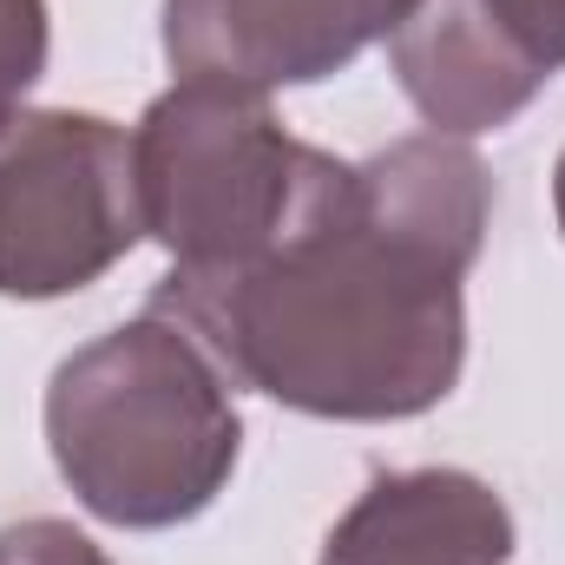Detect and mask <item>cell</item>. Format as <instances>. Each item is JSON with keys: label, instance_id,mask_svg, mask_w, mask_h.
<instances>
[{"label": "cell", "instance_id": "cell-1", "mask_svg": "<svg viewBox=\"0 0 565 565\" xmlns=\"http://www.w3.org/2000/svg\"><path fill=\"white\" fill-rule=\"evenodd\" d=\"M480 151L415 132L349 164L342 191L224 277H164L151 309L184 322L237 388L316 422H408L467 362V270L487 244Z\"/></svg>", "mask_w": 565, "mask_h": 565}, {"label": "cell", "instance_id": "cell-2", "mask_svg": "<svg viewBox=\"0 0 565 565\" xmlns=\"http://www.w3.org/2000/svg\"><path fill=\"white\" fill-rule=\"evenodd\" d=\"M231 388L237 382L184 322L145 309L53 369V467L106 526L158 533L198 520L237 473L244 422Z\"/></svg>", "mask_w": 565, "mask_h": 565}, {"label": "cell", "instance_id": "cell-3", "mask_svg": "<svg viewBox=\"0 0 565 565\" xmlns=\"http://www.w3.org/2000/svg\"><path fill=\"white\" fill-rule=\"evenodd\" d=\"M145 237L171 277H224L302 231L349 178L342 158L289 139L264 93L178 79L132 132Z\"/></svg>", "mask_w": 565, "mask_h": 565}, {"label": "cell", "instance_id": "cell-4", "mask_svg": "<svg viewBox=\"0 0 565 565\" xmlns=\"http://www.w3.org/2000/svg\"><path fill=\"white\" fill-rule=\"evenodd\" d=\"M145 237L132 139L99 113L0 126V296L53 302L99 282Z\"/></svg>", "mask_w": 565, "mask_h": 565}, {"label": "cell", "instance_id": "cell-5", "mask_svg": "<svg viewBox=\"0 0 565 565\" xmlns=\"http://www.w3.org/2000/svg\"><path fill=\"white\" fill-rule=\"evenodd\" d=\"M415 0H164V60L178 79L244 93L316 86L388 40Z\"/></svg>", "mask_w": 565, "mask_h": 565}, {"label": "cell", "instance_id": "cell-6", "mask_svg": "<svg viewBox=\"0 0 565 565\" xmlns=\"http://www.w3.org/2000/svg\"><path fill=\"white\" fill-rule=\"evenodd\" d=\"M388 66L408 106L447 139L513 126L553 79L513 46L487 0H415V13L388 33Z\"/></svg>", "mask_w": 565, "mask_h": 565}, {"label": "cell", "instance_id": "cell-7", "mask_svg": "<svg viewBox=\"0 0 565 565\" xmlns=\"http://www.w3.org/2000/svg\"><path fill=\"white\" fill-rule=\"evenodd\" d=\"M513 559V513L507 500L460 473L415 467L375 480L329 533L322 565H507Z\"/></svg>", "mask_w": 565, "mask_h": 565}, {"label": "cell", "instance_id": "cell-8", "mask_svg": "<svg viewBox=\"0 0 565 565\" xmlns=\"http://www.w3.org/2000/svg\"><path fill=\"white\" fill-rule=\"evenodd\" d=\"M46 46H53L46 0H0V126L20 113V99L46 73Z\"/></svg>", "mask_w": 565, "mask_h": 565}, {"label": "cell", "instance_id": "cell-9", "mask_svg": "<svg viewBox=\"0 0 565 565\" xmlns=\"http://www.w3.org/2000/svg\"><path fill=\"white\" fill-rule=\"evenodd\" d=\"M0 565H113L66 520H20L0 533Z\"/></svg>", "mask_w": 565, "mask_h": 565}, {"label": "cell", "instance_id": "cell-10", "mask_svg": "<svg viewBox=\"0 0 565 565\" xmlns=\"http://www.w3.org/2000/svg\"><path fill=\"white\" fill-rule=\"evenodd\" d=\"M487 7L533 66L565 73V0H487Z\"/></svg>", "mask_w": 565, "mask_h": 565}, {"label": "cell", "instance_id": "cell-11", "mask_svg": "<svg viewBox=\"0 0 565 565\" xmlns=\"http://www.w3.org/2000/svg\"><path fill=\"white\" fill-rule=\"evenodd\" d=\"M553 217H559V231H565V151H559V171H553Z\"/></svg>", "mask_w": 565, "mask_h": 565}]
</instances>
